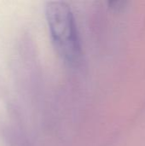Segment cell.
Instances as JSON below:
<instances>
[{
  "mask_svg": "<svg viewBox=\"0 0 145 146\" xmlns=\"http://www.w3.org/2000/svg\"><path fill=\"white\" fill-rule=\"evenodd\" d=\"M45 16L57 53L70 64H76L81 56L77 27L68 4L62 1H50L45 4Z\"/></svg>",
  "mask_w": 145,
  "mask_h": 146,
  "instance_id": "cell-1",
  "label": "cell"
},
{
  "mask_svg": "<svg viewBox=\"0 0 145 146\" xmlns=\"http://www.w3.org/2000/svg\"><path fill=\"white\" fill-rule=\"evenodd\" d=\"M108 4L111 9L119 10V9H123L125 7V5L126 4V3L123 2V1H113V2H108Z\"/></svg>",
  "mask_w": 145,
  "mask_h": 146,
  "instance_id": "cell-2",
  "label": "cell"
}]
</instances>
